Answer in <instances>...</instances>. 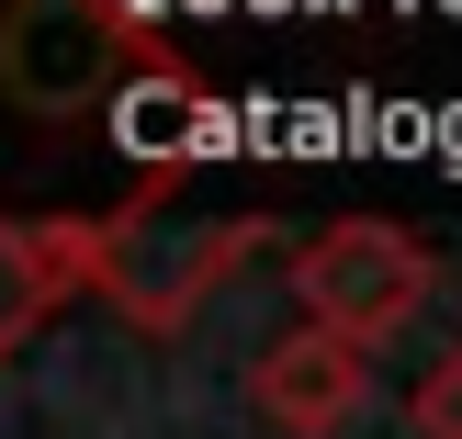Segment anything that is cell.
Masks as SVG:
<instances>
[{
  "label": "cell",
  "mask_w": 462,
  "mask_h": 439,
  "mask_svg": "<svg viewBox=\"0 0 462 439\" xmlns=\"http://www.w3.org/2000/svg\"><path fill=\"white\" fill-rule=\"evenodd\" d=\"M260 237H271L260 215L180 203V180H147L135 203H113V215L90 225V293H102L135 338H180L226 282H237V260Z\"/></svg>",
  "instance_id": "cell-1"
},
{
  "label": "cell",
  "mask_w": 462,
  "mask_h": 439,
  "mask_svg": "<svg viewBox=\"0 0 462 439\" xmlns=\"http://www.w3.org/2000/svg\"><path fill=\"white\" fill-rule=\"evenodd\" d=\"M158 45L170 34L135 0H0V90L45 124H102L113 79Z\"/></svg>",
  "instance_id": "cell-2"
},
{
  "label": "cell",
  "mask_w": 462,
  "mask_h": 439,
  "mask_svg": "<svg viewBox=\"0 0 462 439\" xmlns=\"http://www.w3.org/2000/svg\"><path fill=\"white\" fill-rule=\"evenodd\" d=\"M418 305H429V248L406 225H383V215H338V225H316L293 248V327L338 338L361 361L395 350L418 327Z\"/></svg>",
  "instance_id": "cell-3"
},
{
  "label": "cell",
  "mask_w": 462,
  "mask_h": 439,
  "mask_svg": "<svg viewBox=\"0 0 462 439\" xmlns=\"http://www.w3.org/2000/svg\"><path fill=\"white\" fill-rule=\"evenodd\" d=\"M102 124H113V147H125L147 180H180V169L226 135V113H215V90H203V68L180 57V45H158V57H135L125 79H113Z\"/></svg>",
  "instance_id": "cell-4"
},
{
  "label": "cell",
  "mask_w": 462,
  "mask_h": 439,
  "mask_svg": "<svg viewBox=\"0 0 462 439\" xmlns=\"http://www.w3.org/2000/svg\"><path fill=\"white\" fill-rule=\"evenodd\" d=\"M248 395H260V417L282 439H338L361 406H373V361L338 350V338H316V327H282L260 361H248Z\"/></svg>",
  "instance_id": "cell-5"
},
{
  "label": "cell",
  "mask_w": 462,
  "mask_h": 439,
  "mask_svg": "<svg viewBox=\"0 0 462 439\" xmlns=\"http://www.w3.org/2000/svg\"><path fill=\"white\" fill-rule=\"evenodd\" d=\"M90 293V225L79 215H0V361Z\"/></svg>",
  "instance_id": "cell-6"
},
{
  "label": "cell",
  "mask_w": 462,
  "mask_h": 439,
  "mask_svg": "<svg viewBox=\"0 0 462 439\" xmlns=\"http://www.w3.org/2000/svg\"><path fill=\"white\" fill-rule=\"evenodd\" d=\"M418 428H429V439H462V350L418 383Z\"/></svg>",
  "instance_id": "cell-7"
}]
</instances>
